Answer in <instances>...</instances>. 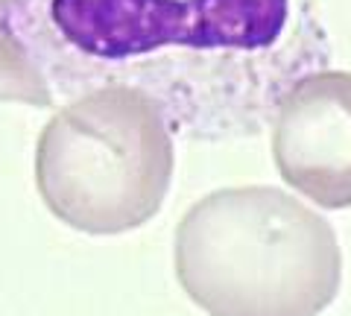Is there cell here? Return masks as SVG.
Here are the masks:
<instances>
[{
	"label": "cell",
	"instance_id": "cell-4",
	"mask_svg": "<svg viewBox=\"0 0 351 316\" xmlns=\"http://www.w3.org/2000/svg\"><path fill=\"white\" fill-rule=\"evenodd\" d=\"M281 179L322 208H351V73L299 76L272 108Z\"/></svg>",
	"mask_w": 351,
	"mask_h": 316
},
{
	"label": "cell",
	"instance_id": "cell-1",
	"mask_svg": "<svg viewBox=\"0 0 351 316\" xmlns=\"http://www.w3.org/2000/svg\"><path fill=\"white\" fill-rule=\"evenodd\" d=\"M9 12L71 68L199 135L255 132L325 59L313 0H15Z\"/></svg>",
	"mask_w": 351,
	"mask_h": 316
},
{
	"label": "cell",
	"instance_id": "cell-3",
	"mask_svg": "<svg viewBox=\"0 0 351 316\" xmlns=\"http://www.w3.org/2000/svg\"><path fill=\"white\" fill-rule=\"evenodd\" d=\"M170 179V126L149 97L126 85L80 97L38 138V193L76 232L108 237L149 223Z\"/></svg>",
	"mask_w": 351,
	"mask_h": 316
},
{
	"label": "cell",
	"instance_id": "cell-5",
	"mask_svg": "<svg viewBox=\"0 0 351 316\" xmlns=\"http://www.w3.org/2000/svg\"><path fill=\"white\" fill-rule=\"evenodd\" d=\"M0 100L47 106L50 88L15 32L0 24Z\"/></svg>",
	"mask_w": 351,
	"mask_h": 316
},
{
	"label": "cell",
	"instance_id": "cell-2",
	"mask_svg": "<svg viewBox=\"0 0 351 316\" xmlns=\"http://www.w3.org/2000/svg\"><path fill=\"white\" fill-rule=\"evenodd\" d=\"M173 260L208 316H319L343 287L334 226L272 184L202 196L176 228Z\"/></svg>",
	"mask_w": 351,
	"mask_h": 316
}]
</instances>
